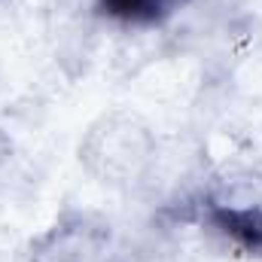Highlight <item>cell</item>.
I'll return each mask as SVG.
<instances>
[{"mask_svg":"<svg viewBox=\"0 0 262 262\" xmlns=\"http://www.w3.org/2000/svg\"><path fill=\"white\" fill-rule=\"evenodd\" d=\"M207 220L216 232L232 238L238 247L247 253L262 256V210L259 207H229V204H213L207 210Z\"/></svg>","mask_w":262,"mask_h":262,"instance_id":"6da1fadb","label":"cell"},{"mask_svg":"<svg viewBox=\"0 0 262 262\" xmlns=\"http://www.w3.org/2000/svg\"><path fill=\"white\" fill-rule=\"evenodd\" d=\"M183 3L186 0H98V9L125 25H159Z\"/></svg>","mask_w":262,"mask_h":262,"instance_id":"7a4b0ae2","label":"cell"}]
</instances>
